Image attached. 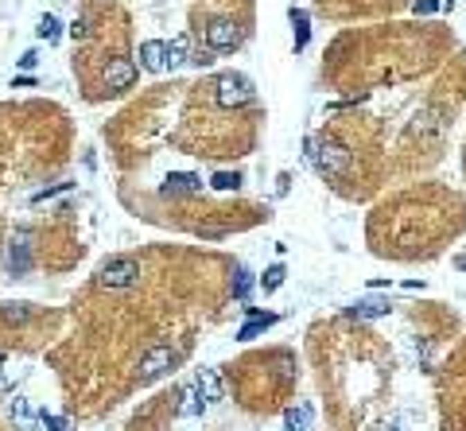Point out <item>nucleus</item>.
Masks as SVG:
<instances>
[{
  "instance_id": "f257e3e1",
  "label": "nucleus",
  "mask_w": 466,
  "mask_h": 431,
  "mask_svg": "<svg viewBox=\"0 0 466 431\" xmlns=\"http://www.w3.org/2000/svg\"><path fill=\"white\" fill-rule=\"evenodd\" d=\"M307 156L315 159V167L323 171V175H346L350 167V152L342 144H338L334 137H319V140H307Z\"/></svg>"
},
{
  "instance_id": "f03ea898",
  "label": "nucleus",
  "mask_w": 466,
  "mask_h": 431,
  "mask_svg": "<svg viewBox=\"0 0 466 431\" xmlns=\"http://www.w3.org/2000/svg\"><path fill=\"white\" fill-rule=\"evenodd\" d=\"M136 284H140V265L132 256H109L98 268V288H105V292H129Z\"/></svg>"
},
{
  "instance_id": "7ed1b4c3",
  "label": "nucleus",
  "mask_w": 466,
  "mask_h": 431,
  "mask_svg": "<svg viewBox=\"0 0 466 431\" xmlns=\"http://www.w3.org/2000/svg\"><path fill=\"white\" fill-rule=\"evenodd\" d=\"M175 365H179V350H175V346H168V342H159V346H152V350L140 358L136 373H140V381L148 385V381H159L163 373H171Z\"/></svg>"
},
{
  "instance_id": "20e7f679",
  "label": "nucleus",
  "mask_w": 466,
  "mask_h": 431,
  "mask_svg": "<svg viewBox=\"0 0 466 431\" xmlns=\"http://www.w3.org/2000/svg\"><path fill=\"white\" fill-rule=\"evenodd\" d=\"M214 101L222 109H238V105H249L253 101V82L245 74H222L214 82Z\"/></svg>"
},
{
  "instance_id": "39448f33",
  "label": "nucleus",
  "mask_w": 466,
  "mask_h": 431,
  "mask_svg": "<svg viewBox=\"0 0 466 431\" xmlns=\"http://www.w3.org/2000/svg\"><path fill=\"white\" fill-rule=\"evenodd\" d=\"M4 265H8V276H28V268H31V234L28 229H20V234L8 241Z\"/></svg>"
},
{
  "instance_id": "423d86ee",
  "label": "nucleus",
  "mask_w": 466,
  "mask_h": 431,
  "mask_svg": "<svg viewBox=\"0 0 466 431\" xmlns=\"http://www.w3.org/2000/svg\"><path fill=\"white\" fill-rule=\"evenodd\" d=\"M206 43H210L214 55H218V51H233L241 43V28L233 20H210L206 24Z\"/></svg>"
},
{
  "instance_id": "0eeeda50",
  "label": "nucleus",
  "mask_w": 466,
  "mask_h": 431,
  "mask_svg": "<svg viewBox=\"0 0 466 431\" xmlns=\"http://www.w3.org/2000/svg\"><path fill=\"white\" fill-rule=\"evenodd\" d=\"M136 62L132 59H109V67H105V89L109 94H120V89H129L132 82H136Z\"/></svg>"
},
{
  "instance_id": "6e6552de",
  "label": "nucleus",
  "mask_w": 466,
  "mask_h": 431,
  "mask_svg": "<svg viewBox=\"0 0 466 431\" xmlns=\"http://www.w3.org/2000/svg\"><path fill=\"white\" fill-rule=\"evenodd\" d=\"M163 195H202V175H195V171H171L163 179Z\"/></svg>"
},
{
  "instance_id": "1a4fd4ad",
  "label": "nucleus",
  "mask_w": 466,
  "mask_h": 431,
  "mask_svg": "<svg viewBox=\"0 0 466 431\" xmlns=\"http://www.w3.org/2000/svg\"><path fill=\"white\" fill-rule=\"evenodd\" d=\"M140 67H144V70H152V74H159V70H168V43H159V39L140 43Z\"/></svg>"
},
{
  "instance_id": "9d476101",
  "label": "nucleus",
  "mask_w": 466,
  "mask_h": 431,
  "mask_svg": "<svg viewBox=\"0 0 466 431\" xmlns=\"http://www.w3.org/2000/svg\"><path fill=\"white\" fill-rule=\"evenodd\" d=\"M268 326H276V315H260V311H253L249 307V323L238 331V342H253L257 334H265Z\"/></svg>"
},
{
  "instance_id": "9b49d317",
  "label": "nucleus",
  "mask_w": 466,
  "mask_h": 431,
  "mask_svg": "<svg viewBox=\"0 0 466 431\" xmlns=\"http://www.w3.org/2000/svg\"><path fill=\"white\" fill-rule=\"evenodd\" d=\"M8 416H12V423L20 431H31L35 428V412H31V401L28 396H12L8 401Z\"/></svg>"
},
{
  "instance_id": "f8f14e48",
  "label": "nucleus",
  "mask_w": 466,
  "mask_h": 431,
  "mask_svg": "<svg viewBox=\"0 0 466 431\" xmlns=\"http://www.w3.org/2000/svg\"><path fill=\"white\" fill-rule=\"evenodd\" d=\"M350 319H381L388 315V299H357V304L346 307Z\"/></svg>"
},
{
  "instance_id": "ddd939ff",
  "label": "nucleus",
  "mask_w": 466,
  "mask_h": 431,
  "mask_svg": "<svg viewBox=\"0 0 466 431\" xmlns=\"http://www.w3.org/2000/svg\"><path fill=\"white\" fill-rule=\"evenodd\" d=\"M190 35H175V39L168 43V70H179V67H187L190 62Z\"/></svg>"
},
{
  "instance_id": "4468645a",
  "label": "nucleus",
  "mask_w": 466,
  "mask_h": 431,
  "mask_svg": "<svg viewBox=\"0 0 466 431\" xmlns=\"http://www.w3.org/2000/svg\"><path fill=\"white\" fill-rule=\"evenodd\" d=\"M195 389L206 396V404L222 401V381H218V373H214V369H199V381H195Z\"/></svg>"
},
{
  "instance_id": "2eb2a0df",
  "label": "nucleus",
  "mask_w": 466,
  "mask_h": 431,
  "mask_svg": "<svg viewBox=\"0 0 466 431\" xmlns=\"http://www.w3.org/2000/svg\"><path fill=\"white\" fill-rule=\"evenodd\" d=\"M284 431H311V408H307V404L288 408V416H284Z\"/></svg>"
},
{
  "instance_id": "dca6fc26",
  "label": "nucleus",
  "mask_w": 466,
  "mask_h": 431,
  "mask_svg": "<svg viewBox=\"0 0 466 431\" xmlns=\"http://www.w3.org/2000/svg\"><path fill=\"white\" fill-rule=\"evenodd\" d=\"M288 16H292V28H296V51H303V47H307V35H311V28H307V8H292L288 12Z\"/></svg>"
},
{
  "instance_id": "f3484780",
  "label": "nucleus",
  "mask_w": 466,
  "mask_h": 431,
  "mask_svg": "<svg viewBox=\"0 0 466 431\" xmlns=\"http://www.w3.org/2000/svg\"><path fill=\"white\" fill-rule=\"evenodd\" d=\"M35 31H39L43 43H59L62 39V24H59V16H51V12L39 20V28H35Z\"/></svg>"
},
{
  "instance_id": "a211bd4d",
  "label": "nucleus",
  "mask_w": 466,
  "mask_h": 431,
  "mask_svg": "<svg viewBox=\"0 0 466 431\" xmlns=\"http://www.w3.org/2000/svg\"><path fill=\"white\" fill-rule=\"evenodd\" d=\"M253 284H257V280H253V272H249V268H238V276H233V299H241V304H245L249 292H253Z\"/></svg>"
},
{
  "instance_id": "6ab92c4d",
  "label": "nucleus",
  "mask_w": 466,
  "mask_h": 431,
  "mask_svg": "<svg viewBox=\"0 0 466 431\" xmlns=\"http://www.w3.org/2000/svg\"><path fill=\"white\" fill-rule=\"evenodd\" d=\"M0 319H4V323H28V319H31V304H4V307H0Z\"/></svg>"
},
{
  "instance_id": "aec40b11",
  "label": "nucleus",
  "mask_w": 466,
  "mask_h": 431,
  "mask_svg": "<svg viewBox=\"0 0 466 431\" xmlns=\"http://www.w3.org/2000/svg\"><path fill=\"white\" fill-rule=\"evenodd\" d=\"M202 408H206V396H202L199 389H187V396H183V416H202Z\"/></svg>"
},
{
  "instance_id": "412c9836",
  "label": "nucleus",
  "mask_w": 466,
  "mask_h": 431,
  "mask_svg": "<svg viewBox=\"0 0 466 431\" xmlns=\"http://www.w3.org/2000/svg\"><path fill=\"white\" fill-rule=\"evenodd\" d=\"M210 186H214V191H238L241 175H238V171H218V175L210 179Z\"/></svg>"
},
{
  "instance_id": "4be33fe9",
  "label": "nucleus",
  "mask_w": 466,
  "mask_h": 431,
  "mask_svg": "<svg viewBox=\"0 0 466 431\" xmlns=\"http://www.w3.org/2000/svg\"><path fill=\"white\" fill-rule=\"evenodd\" d=\"M280 284H284V265L265 268V276H260V288H265V292H276Z\"/></svg>"
},
{
  "instance_id": "5701e85b",
  "label": "nucleus",
  "mask_w": 466,
  "mask_h": 431,
  "mask_svg": "<svg viewBox=\"0 0 466 431\" xmlns=\"http://www.w3.org/2000/svg\"><path fill=\"white\" fill-rule=\"evenodd\" d=\"M39 428L43 431H66V420L55 416V412H39Z\"/></svg>"
},
{
  "instance_id": "b1692460",
  "label": "nucleus",
  "mask_w": 466,
  "mask_h": 431,
  "mask_svg": "<svg viewBox=\"0 0 466 431\" xmlns=\"http://www.w3.org/2000/svg\"><path fill=\"white\" fill-rule=\"evenodd\" d=\"M74 183H55V186H47V191H35L31 195V202H47V198H55V195H62V191H70Z\"/></svg>"
},
{
  "instance_id": "393cba45",
  "label": "nucleus",
  "mask_w": 466,
  "mask_h": 431,
  "mask_svg": "<svg viewBox=\"0 0 466 431\" xmlns=\"http://www.w3.org/2000/svg\"><path fill=\"white\" fill-rule=\"evenodd\" d=\"M70 39H74V43L89 39V20H82V16H78V20L70 24Z\"/></svg>"
},
{
  "instance_id": "a878e982",
  "label": "nucleus",
  "mask_w": 466,
  "mask_h": 431,
  "mask_svg": "<svg viewBox=\"0 0 466 431\" xmlns=\"http://www.w3.org/2000/svg\"><path fill=\"white\" fill-rule=\"evenodd\" d=\"M190 62H195V67H210V62H214V51H210V47L195 51V55H190Z\"/></svg>"
},
{
  "instance_id": "bb28decb",
  "label": "nucleus",
  "mask_w": 466,
  "mask_h": 431,
  "mask_svg": "<svg viewBox=\"0 0 466 431\" xmlns=\"http://www.w3.org/2000/svg\"><path fill=\"white\" fill-rule=\"evenodd\" d=\"M35 62H39V51H35V47L20 55V70H35Z\"/></svg>"
},
{
  "instance_id": "cd10ccee",
  "label": "nucleus",
  "mask_w": 466,
  "mask_h": 431,
  "mask_svg": "<svg viewBox=\"0 0 466 431\" xmlns=\"http://www.w3.org/2000/svg\"><path fill=\"white\" fill-rule=\"evenodd\" d=\"M439 12V0H416V16H431Z\"/></svg>"
},
{
  "instance_id": "c85d7f7f",
  "label": "nucleus",
  "mask_w": 466,
  "mask_h": 431,
  "mask_svg": "<svg viewBox=\"0 0 466 431\" xmlns=\"http://www.w3.org/2000/svg\"><path fill=\"white\" fill-rule=\"evenodd\" d=\"M12 86H35V78H31V74H16V78H12Z\"/></svg>"
},
{
  "instance_id": "c756f323",
  "label": "nucleus",
  "mask_w": 466,
  "mask_h": 431,
  "mask_svg": "<svg viewBox=\"0 0 466 431\" xmlns=\"http://www.w3.org/2000/svg\"><path fill=\"white\" fill-rule=\"evenodd\" d=\"M4 365H8V362L0 358V389H8V385H12V381H8V373H4Z\"/></svg>"
},
{
  "instance_id": "7c9ffc66",
  "label": "nucleus",
  "mask_w": 466,
  "mask_h": 431,
  "mask_svg": "<svg viewBox=\"0 0 466 431\" xmlns=\"http://www.w3.org/2000/svg\"><path fill=\"white\" fill-rule=\"evenodd\" d=\"M455 4H458V0H443V8H455Z\"/></svg>"
},
{
  "instance_id": "2f4dec72",
  "label": "nucleus",
  "mask_w": 466,
  "mask_h": 431,
  "mask_svg": "<svg viewBox=\"0 0 466 431\" xmlns=\"http://www.w3.org/2000/svg\"><path fill=\"white\" fill-rule=\"evenodd\" d=\"M385 431H404V428H400V423H393V428H385Z\"/></svg>"
},
{
  "instance_id": "473e14b6",
  "label": "nucleus",
  "mask_w": 466,
  "mask_h": 431,
  "mask_svg": "<svg viewBox=\"0 0 466 431\" xmlns=\"http://www.w3.org/2000/svg\"><path fill=\"white\" fill-rule=\"evenodd\" d=\"M458 268H463V272H466V256H463V261H458Z\"/></svg>"
}]
</instances>
